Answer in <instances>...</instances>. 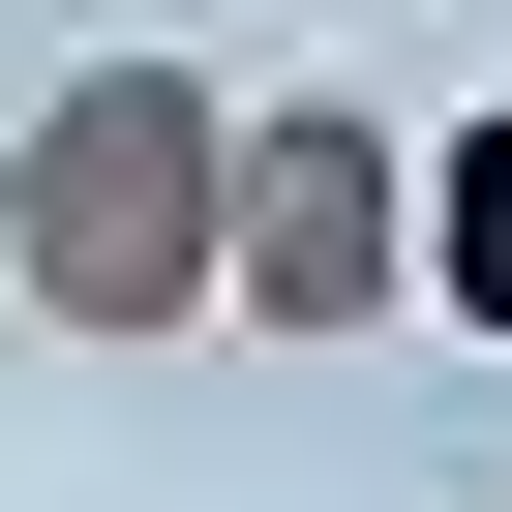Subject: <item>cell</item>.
Listing matches in <instances>:
<instances>
[{"label": "cell", "instance_id": "obj_3", "mask_svg": "<svg viewBox=\"0 0 512 512\" xmlns=\"http://www.w3.org/2000/svg\"><path fill=\"white\" fill-rule=\"evenodd\" d=\"M422 302H452V332H512V91L422 151Z\"/></svg>", "mask_w": 512, "mask_h": 512}, {"label": "cell", "instance_id": "obj_1", "mask_svg": "<svg viewBox=\"0 0 512 512\" xmlns=\"http://www.w3.org/2000/svg\"><path fill=\"white\" fill-rule=\"evenodd\" d=\"M211 61H151V31H91L61 91H31V151H0V302L31 332H91V362H151V332H211Z\"/></svg>", "mask_w": 512, "mask_h": 512}, {"label": "cell", "instance_id": "obj_2", "mask_svg": "<svg viewBox=\"0 0 512 512\" xmlns=\"http://www.w3.org/2000/svg\"><path fill=\"white\" fill-rule=\"evenodd\" d=\"M422 302V121L241 91L211 121V332H392Z\"/></svg>", "mask_w": 512, "mask_h": 512}]
</instances>
